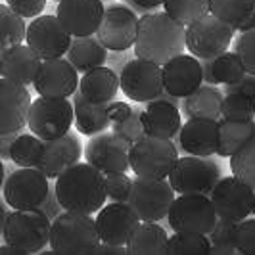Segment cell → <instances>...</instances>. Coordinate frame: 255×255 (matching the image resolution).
I'll use <instances>...</instances> for the list:
<instances>
[{"label":"cell","mask_w":255,"mask_h":255,"mask_svg":"<svg viewBox=\"0 0 255 255\" xmlns=\"http://www.w3.org/2000/svg\"><path fill=\"white\" fill-rule=\"evenodd\" d=\"M184 31L186 27L165 12L144 13L138 19L136 40L132 46L134 56L163 65L186 50Z\"/></svg>","instance_id":"obj_1"},{"label":"cell","mask_w":255,"mask_h":255,"mask_svg":"<svg viewBox=\"0 0 255 255\" xmlns=\"http://www.w3.org/2000/svg\"><path fill=\"white\" fill-rule=\"evenodd\" d=\"M54 190L64 211L96 213L108 200L106 175L90 163H75L56 177Z\"/></svg>","instance_id":"obj_2"},{"label":"cell","mask_w":255,"mask_h":255,"mask_svg":"<svg viewBox=\"0 0 255 255\" xmlns=\"http://www.w3.org/2000/svg\"><path fill=\"white\" fill-rule=\"evenodd\" d=\"M48 244L56 255H92L100 244L96 221L87 213L62 211L52 221Z\"/></svg>","instance_id":"obj_3"},{"label":"cell","mask_w":255,"mask_h":255,"mask_svg":"<svg viewBox=\"0 0 255 255\" xmlns=\"http://www.w3.org/2000/svg\"><path fill=\"white\" fill-rule=\"evenodd\" d=\"M179 159L177 144L171 138L142 134L128 146V169L142 179H167Z\"/></svg>","instance_id":"obj_4"},{"label":"cell","mask_w":255,"mask_h":255,"mask_svg":"<svg viewBox=\"0 0 255 255\" xmlns=\"http://www.w3.org/2000/svg\"><path fill=\"white\" fill-rule=\"evenodd\" d=\"M52 221L40 209H13L8 213L2 238L25 255L40 254L50 240Z\"/></svg>","instance_id":"obj_5"},{"label":"cell","mask_w":255,"mask_h":255,"mask_svg":"<svg viewBox=\"0 0 255 255\" xmlns=\"http://www.w3.org/2000/svg\"><path fill=\"white\" fill-rule=\"evenodd\" d=\"M234 35H236V29L230 23L207 12L186 25V31H184L186 50L198 60L217 58L230 48Z\"/></svg>","instance_id":"obj_6"},{"label":"cell","mask_w":255,"mask_h":255,"mask_svg":"<svg viewBox=\"0 0 255 255\" xmlns=\"http://www.w3.org/2000/svg\"><path fill=\"white\" fill-rule=\"evenodd\" d=\"M217 219L209 196L204 194H179L167 213V223L173 232H190L205 236L213 230Z\"/></svg>","instance_id":"obj_7"},{"label":"cell","mask_w":255,"mask_h":255,"mask_svg":"<svg viewBox=\"0 0 255 255\" xmlns=\"http://www.w3.org/2000/svg\"><path fill=\"white\" fill-rule=\"evenodd\" d=\"M73 119V102H69L67 98L40 96L35 102H31L27 128L37 134L40 140H52L71 130Z\"/></svg>","instance_id":"obj_8"},{"label":"cell","mask_w":255,"mask_h":255,"mask_svg":"<svg viewBox=\"0 0 255 255\" xmlns=\"http://www.w3.org/2000/svg\"><path fill=\"white\" fill-rule=\"evenodd\" d=\"M48 190V177L37 167H17L2 182L4 202L12 209H38Z\"/></svg>","instance_id":"obj_9"},{"label":"cell","mask_w":255,"mask_h":255,"mask_svg":"<svg viewBox=\"0 0 255 255\" xmlns=\"http://www.w3.org/2000/svg\"><path fill=\"white\" fill-rule=\"evenodd\" d=\"M221 179V167L207 157L184 155L179 157L169 173V184L177 194H204L209 196Z\"/></svg>","instance_id":"obj_10"},{"label":"cell","mask_w":255,"mask_h":255,"mask_svg":"<svg viewBox=\"0 0 255 255\" xmlns=\"http://www.w3.org/2000/svg\"><path fill=\"white\" fill-rule=\"evenodd\" d=\"M175 198H177V192L173 190L167 179L153 180L136 177L132 180L127 204L134 209L140 221L159 223L167 219L169 207Z\"/></svg>","instance_id":"obj_11"},{"label":"cell","mask_w":255,"mask_h":255,"mask_svg":"<svg viewBox=\"0 0 255 255\" xmlns=\"http://www.w3.org/2000/svg\"><path fill=\"white\" fill-rule=\"evenodd\" d=\"M119 89L132 102H150L165 90L161 65L142 58H130L119 71Z\"/></svg>","instance_id":"obj_12"},{"label":"cell","mask_w":255,"mask_h":255,"mask_svg":"<svg viewBox=\"0 0 255 255\" xmlns=\"http://www.w3.org/2000/svg\"><path fill=\"white\" fill-rule=\"evenodd\" d=\"M138 19V13L127 4H112L104 8L102 21L94 35L108 50H130L136 40Z\"/></svg>","instance_id":"obj_13"},{"label":"cell","mask_w":255,"mask_h":255,"mask_svg":"<svg viewBox=\"0 0 255 255\" xmlns=\"http://www.w3.org/2000/svg\"><path fill=\"white\" fill-rule=\"evenodd\" d=\"M255 190L238 177H221L209 194V200L215 207L219 219L242 221L252 213Z\"/></svg>","instance_id":"obj_14"},{"label":"cell","mask_w":255,"mask_h":255,"mask_svg":"<svg viewBox=\"0 0 255 255\" xmlns=\"http://www.w3.org/2000/svg\"><path fill=\"white\" fill-rule=\"evenodd\" d=\"M71 35L65 31L60 19L52 13L37 15L25 29V44L38 54L40 60L64 58L69 50Z\"/></svg>","instance_id":"obj_15"},{"label":"cell","mask_w":255,"mask_h":255,"mask_svg":"<svg viewBox=\"0 0 255 255\" xmlns=\"http://www.w3.org/2000/svg\"><path fill=\"white\" fill-rule=\"evenodd\" d=\"M33 87L38 96L69 98L79 89V71L69 64L67 58L42 60Z\"/></svg>","instance_id":"obj_16"},{"label":"cell","mask_w":255,"mask_h":255,"mask_svg":"<svg viewBox=\"0 0 255 255\" xmlns=\"http://www.w3.org/2000/svg\"><path fill=\"white\" fill-rule=\"evenodd\" d=\"M102 0H60L56 17L71 37H90L102 21Z\"/></svg>","instance_id":"obj_17"},{"label":"cell","mask_w":255,"mask_h":255,"mask_svg":"<svg viewBox=\"0 0 255 255\" xmlns=\"http://www.w3.org/2000/svg\"><path fill=\"white\" fill-rule=\"evenodd\" d=\"M87 163L96 167L100 173H125L128 169V144L114 132H98L87 144Z\"/></svg>","instance_id":"obj_18"},{"label":"cell","mask_w":255,"mask_h":255,"mask_svg":"<svg viewBox=\"0 0 255 255\" xmlns=\"http://www.w3.org/2000/svg\"><path fill=\"white\" fill-rule=\"evenodd\" d=\"M94 221L100 242L115 244V246H125L132 230L140 223L138 215L127 202H112L110 205H102L96 211Z\"/></svg>","instance_id":"obj_19"},{"label":"cell","mask_w":255,"mask_h":255,"mask_svg":"<svg viewBox=\"0 0 255 255\" xmlns=\"http://www.w3.org/2000/svg\"><path fill=\"white\" fill-rule=\"evenodd\" d=\"M31 102L27 87L0 77V134L21 132L27 127Z\"/></svg>","instance_id":"obj_20"},{"label":"cell","mask_w":255,"mask_h":255,"mask_svg":"<svg viewBox=\"0 0 255 255\" xmlns=\"http://www.w3.org/2000/svg\"><path fill=\"white\" fill-rule=\"evenodd\" d=\"M179 150L188 155L211 157L219 148V119L190 117L175 136Z\"/></svg>","instance_id":"obj_21"},{"label":"cell","mask_w":255,"mask_h":255,"mask_svg":"<svg viewBox=\"0 0 255 255\" xmlns=\"http://www.w3.org/2000/svg\"><path fill=\"white\" fill-rule=\"evenodd\" d=\"M161 73H163V89L177 98L188 96L204 83L202 64L192 54H179L171 58L161 65Z\"/></svg>","instance_id":"obj_22"},{"label":"cell","mask_w":255,"mask_h":255,"mask_svg":"<svg viewBox=\"0 0 255 255\" xmlns=\"http://www.w3.org/2000/svg\"><path fill=\"white\" fill-rule=\"evenodd\" d=\"M42 142H44V148H42V155L38 159L37 169H40L48 179H56L65 169L79 163V159L83 155L81 140L71 130H67L65 134L58 136V138Z\"/></svg>","instance_id":"obj_23"},{"label":"cell","mask_w":255,"mask_h":255,"mask_svg":"<svg viewBox=\"0 0 255 255\" xmlns=\"http://www.w3.org/2000/svg\"><path fill=\"white\" fill-rule=\"evenodd\" d=\"M140 121L144 134L173 140L182 127V114L177 104L153 98L146 102L144 110H140Z\"/></svg>","instance_id":"obj_24"},{"label":"cell","mask_w":255,"mask_h":255,"mask_svg":"<svg viewBox=\"0 0 255 255\" xmlns=\"http://www.w3.org/2000/svg\"><path fill=\"white\" fill-rule=\"evenodd\" d=\"M40 62L42 60L38 58L37 52L21 42L0 56L2 77L10 79L13 83H19L23 87H29V85H33V81L37 77Z\"/></svg>","instance_id":"obj_25"},{"label":"cell","mask_w":255,"mask_h":255,"mask_svg":"<svg viewBox=\"0 0 255 255\" xmlns=\"http://www.w3.org/2000/svg\"><path fill=\"white\" fill-rule=\"evenodd\" d=\"M119 90V75L112 67H94L79 79V92L85 100L94 104H108L117 96Z\"/></svg>","instance_id":"obj_26"},{"label":"cell","mask_w":255,"mask_h":255,"mask_svg":"<svg viewBox=\"0 0 255 255\" xmlns=\"http://www.w3.org/2000/svg\"><path fill=\"white\" fill-rule=\"evenodd\" d=\"M73 96V114H75V128L81 134L94 136L106 128L112 127L110 115H108V104H94L83 98L79 89L71 94Z\"/></svg>","instance_id":"obj_27"},{"label":"cell","mask_w":255,"mask_h":255,"mask_svg":"<svg viewBox=\"0 0 255 255\" xmlns=\"http://www.w3.org/2000/svg\"><path fill=\"white\" fill-rule=\"evenodd\" d=\"M225 94L215 87L202 83L198 89L188 96L180 98V114L190 117H207V119H221V104Z\"/></svg>","instance_id":"obj_28"},{"label":"cell","mask_w":255,"mask_h":255,"mask_svg":"<svg viewBox=\"0 0 255 255\" xmlns=\"http://www.w3.org/2000/svg\"><path fill=\"white\" fill-rule=\"evenodd\" d=\"M169 240L165 227L159 223L140 221L132 234L128 236L127 254L128 255H159L165 254V246Z\"/></svg>","instance_id":"obj_29"},{"label":"cell","mask_w":255,"mask_h":255,"mask_svg":"<svg viewBox=\"0 0 255 255\" xmlns=\"http://www.w3.org/2000/svg\"><path fill=\"white\" fill-rule=\"evenodd\" d=\"M69 64L75 67L79 73H87L94 67L106 65L108 60V48L96 38V35L90 37H73L69 50L65 52Z\"/></svg>","instance_id":"obj_30"},{"label":"cell","mask_w":255,"mask_h":255,"mask_svg":"<svg viewBox=\"0 0 255 255\" xmlns=\"http://www.w3.org/2000/svg\"><path fill=\"white\" fill-rule=\"evenodd\" d=\"M202 64V75L207 85H230L236 83L246 75V67L240 62L236 52H223L217 58L200 60Z\"/></svg>","instance_id":"obj_31"},{"label":"cell","mask_w":255,"mask_h":255,"mask_svg":"<svg viewBox=\"0 0 255 255\" xmlns=\"http://www.w3.org/2000/svg\"><path fill=\"white\" fill-rule=\"evenodd\" d=\"M255 136V117L248 121L219 119V148L217 155L230 157L242 144Z\"/></svg>","instance_id":"obj_32"},{"label":"cell","mask_w":255,"mask_h":255,"mask_svg":"<svg viewBox=\"0 0 255 255\" xmlns=\"http://www.w3.org/2000/svg\"><path fill=\"white\" fill-rule=\"evenodd\" d=\"M25 19L8 4H0V56L25 40Z\"/></svg>","instance_id":"obj_33"},{"label":"cell","mask_w":255,"mask_h":255,"mask_svg":"<svg viewBox=\"0 0 255 255\" xmlns=\"http://www.w3.org/2000/svg\"><path fill=\"white\" fill-rule=\"evenodd\" d=\"M42 148H44V142L37 134L19 132L10 148V161L15 167H37L38 159L42 155Z\"/></svg>","instance_id":"obj_34"},{"label":"cell","mask_w":255,"mask_h":255,"mask_svg":"<svg viewBox=\"0 0 255 255\" xmlns=\"http://www.w3.org/2000/svg\"><path fill=\"white\" fill-rule=\"evenodd\" d=\"M211 250V242L205 234L175 232L165 246L167 255H205Z\"/></svg>","instance_id":"obj_35"},{"label":"cell","mask_w":255,"mask_h":255,"mask_svg":"<svg viewBox=\"0 0 255 255\" xmlns=\"http://www.w3.org/2000/svg\"><path fill=\"white\" fill-rule=\"evenodd\" d=\"M230 171L255 190V136L230 155Z\"/></svg>","instance_id":"obj_36"},{"label":"cell","mask_w":255,"mask_h":255,"mask_svg":"<svg viewBox=\"0 0 255 255\" xmlns=\"http://www.w3.org/2000/svg\"><path fill=\"white\" fill-rule=\"evenodd\" d=\"M163 12L186 27L209 12V0H163Z\"/></svg>","instance_id":"obj_37"},{"label":"cell","mask_w":255,"mask_h":255,"mask_svg":"<svg viewBox=\"0 0 255 255\" xmlns=\"http://www.w3.org/2000/svg\"><path fill=\"white\" fill-rule=\"evenodd\" d=\"M255 10V0H209V12L230 25H238Z\"/></svg>","instance_id":"obj_38"},{"label":"cell","mask_w":255,"mask_h":255,"mask_svg":"<svg viewBox=\"0 0 255 255\" xmlns=\"http://www.w3.org/2000/svg\"><path fill=\"white\" fill-rule=\"evenodd\" d=\"M255 117V102L240 92H229L225 94L221 104V119L229 121H248Z\"/></svg>","instance_id":"obj_39"},{"label":"cell","mask_w":255,"mask_h":255,"mask_svg":"<svg viewBox=\"0 0 255 255\" xmlns=\"http://www.w3.org/2000/svg\"><path fill=\"white\" fill-rule=\"evenodd\" d=\"M234 229H236V223H234V221L217 219L213 230L207 234V236H209V242H211L209 254H213V255L238 254V252H236V246H234Z\"/></svg>","instance_id":"obj_40"},{"label":"cell","mask_w":255,"mask_h":255,"mask_svg":"<svg viewBox=\"0 0 255 255\" xmlns=\"http://www.w3.org/2000/svg\"><path fill=\"white\" fill-rule=\"evenodd\" d=\"M232 52L238 54L240 62L246 67V73L255 75V29L238 33L236 40L232 42Z\"/></svg>","instance_id":"obj_41"},{"label":"cell","mask_w":255,"mask_h":255,"mask_svg":"<svg viewBox=\"0 0 255 255\" xmlns=\"http://www.w3.org/2000/svg\"><path fill=\"white\" fill-rule=\"evenodd\" d=\"M112 130L123 142H127L128 146L132 142H136L144 134V127H142V121H140V110H132V114L128 115L127 119L112 123Z\"/></svg>","instance_id":"obj_42"},{"label":"cell","mask_w":255,"mask_h":255,"mask_svg":"<svg viewBox=\"0 0 255 255\" xmlns=\"http://www.w3.org/2000/svg\"><path fill=\"white\" fill-rule=\"evenodd\" d=\"M234 246L242 255H255V217L242 219L234 229Z\"/></svg>","instance_id":"obj_43"},{"label":"cell","mask_w":255,"mask_h":255,"mask_svg":"<svg viewBox=\"0 0 255 255\" xmlns=\"http://www.w3.org/2000/svg\"><path fill=\"white\" fill-rule=\"evenodd\" d=\"M130 186H132V179L125 173H108L106 175V192L112 202H127Z\"/></svg>","instance_id":"obj_44"},{"label":"cell","mask_w":255,"mask_h":255,"mask_svg":"<svg viewBox=\"0 0 255 255\" xmlns=\"http://www.w3.org/2000/svg\"><path fill=\"white\" fill-rule=\"evenodd\" d=\"M6 4L23 19H33L46 8V0H6Z\"/></svg>","instance_id":"obj_45"},{"label":"cell","mask_w":255,"mask_h":255,"mask_svg":"<svg viewBox=\"0 0 255 255\" xmlns=\"http://www.w3.org/2000/svg\"><path fill=\"white\" fill-rule=\"evenodd\" d=\"M229 92H240V94H246V96H250V98L255 102V75L246 73L240 81L230 83V85H225V94H229Z\"/></svg>","instance_id":"obj_46"},{"label":"cell","mask_w":255,"mask_h":255,"mask_svg":"<svg viewBox=\"0 0 255 255\" xmlns=\"http://www.w3.org/2000/svg\"><path fill=\"white\" fill-rule=\"evenodd\" d=\"M46 217L50 219V221H54V219L58 217L62 211H64V207L60 205V202H58V196H56V190L54 188H50L48 190V196H46V200L42 202V205L38 207Z\"/></svg>","instance_id":"obj_47"},{"label":"cell","mask_w":255,"mask_h":255,"mask_svg":"<svg viewBox=\"0 0 255 255\" xmlns=\"http://www.w3.org/2000/svg\"><path fill=\"white\" fill-rule=\"evenodd\" d=\"M130 10H134L136 13H152L157 12L159 6H163V0H123Z\"/></svg>","instance_id":"obj_48"},{"label":"cell","mask_w":255,"mask_h":255,"mask_svg":"<svg viewBox=\"0 0 255 255\" xmlns=\"http://www.w3.org/2000/svg\"><path fill=\"white\" fill-rule=\"evenodd\" d=\"M132 114V108L127 102H108V115H110V121L117 123V121H123L127 119L128 115Z\"/></svg>","instance_id":"obj_49"},{"label":"cell","mask_w":255,"mask_h":255,"mask_svg":"<svg viewBox=\"0 0 255 255\" xmlns=\"http://www.w3.org/2000/svg\"><path fill=\"white\" fill-rule=\"evenodd\" d=\"M19 132H10V134H0V159L2 161H10V148L12 142L15 140Z\"/></svg>","instance_id":"obj_50"},{"label":"cell","mask_w":255,"mask_h":255,"mask_svg":"<svg viewBox=\"0 0 255 255\" xmlns=\"http://www.w3.org/2000/svg\"><path fill=\"white\" fill-rule=\"evenodd\" d=\"M94 254H100V255H125V254H127V246H115V244L100 242Z\"/></svg>","instance_id":"obj_51"},{"label":"cell","mask_w":255,"mask_h":255,"mask_svg":"<svg viewBox=\"0 0 255 255\" xmlns=\"http://www.w3.org/2000/svg\"><path fill=\"white\" fill-rule=\"evenodd\" d=\"M234 29H236V33H244V31H254L255 29V10L244 21H240L238 25H234Z\"/></svg>","instance_id":"obj_52"},{"label":"cell","mask_w":255,"mask_h":255,"mask_svg":"<svg viewBox=\"0 0 255 255\" xmlns=\"http://www.w3.org/2000/svg\"><path fill=\"white\" fill-rule=\"evenodd\" d=\"M0 255H25L21 250H17L15 246H10V244H2L0 246Z\"/></svg>","instance_id":"obj_53"},{"label":"cell","mask_w":255,"mask_h":255,"mask_svg":"<svg viewBox=\"0 0 255 255\" xmlns=\"http://www.w3.org/2000/svg\"><path fill=\"white\" fill-rule=\"evenodd\" d=\"M8 207L4 205V202L0 200V236H2V230H4V223H6V217H8Z\"/></svg>","instance_id":"obj_54"},{"label":"cell","mask_w":255,"mask_h":255,"mask_svg":"<svg viewBox=\"0 0 255 255\" xmlns=\"http://www.w3.org/2000/svg\"><path fill=\"white\" fill-rule=\"evenodd\" d=\"M4 163H2V159H0V188H2V182H4Z\"/></svg>","instance_id":"obj_55"},{"label":"cell","mask_w":255,"mask_h":255,"mask_svg":"<svg viewBox=\"0 0 255 255\" xmlns=\"http://www.w3.org/2000/svg\"><path fill=\"white\" fill-rule=\"evenodd\" d=\"M252 213L255 215V198H254V207H252Z\"/></svg>","instance_id":"obj_56"},{"label":"cell","mask_w":255,"mask_h":255,"mask_svg":"<svg viewBox=\"0 0 255 255\" xmlns=\"http://www.w3.org/2000/svg\"><path fill=\"white\" fill-rule=\"evenodd\" d=\"M0 77H2V69H0Z\"/></svg>","instance_id":"obj_57"},{"label":"cell","mask_w":255,"mask_h":255,"mask_svg":"<svg viewBox=\"0 0 255 255\" xmlns=\"http://www.w3.org/2000/svg\"><path fill=\"white\" fill-rule=\"evenodd\" d=\"M54 2H60V0H54Z\"/></svg>","instance_id":"obj_58"},{"label":"cell","mask_w":255,"mask_h":255,"mask_svg":"<svg viewBox=\"0 0 255 255\" xmlns=\"http://www.w3.org/2000/svg\"><path fill=\"white\" fill-rule=\"evenodd\" d=\"M0 2H2V0H0Z\"/></svg>","instance_id":"obj_59"}]
</instances>
